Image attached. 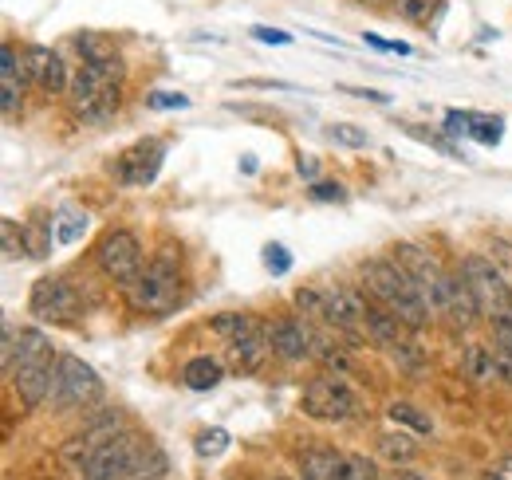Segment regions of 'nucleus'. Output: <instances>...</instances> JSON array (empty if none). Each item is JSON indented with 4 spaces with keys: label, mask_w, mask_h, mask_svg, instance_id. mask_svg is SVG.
Instances as JSON below:
<instances>
[{
    "label": "nucleus",
    "mask_w": 512,
    "mask_h": 480,
    "mask_svg": "<svg viewBox=\"0 0 512 480\" xmlns=\"http://www.w3.org/2000/svg\"><path fill=\"white\" fill-rule=\"evenodd\" d=\"M56 362L60 355L52 351V339L40 327H24L16 331V355L12 366L4 370L24 402V410H40L52 394V378H56Z\"/></svg>",
    "instance_id": "nucleus-1"
},
{
    "label": "nucleus",
    "mask_w": 512,
    "mask_h": 480,
    "mask_svg": "<svg viewBox=\"0 0 512 480\" xmlns=\"http://www.w3.org/2000/svg\"><path fill=\"white\" fill-rule=\"evenodd\" d=\"M363 284L386 311H394L410 331H422L430 319V303L422 296V288L414 284V276L398 264V260H367L363 264Z\"/></svg>",
    "instance_id": "nucleus-2"
},
{
    "label": "nucleus",
    "mask_w": 512,
    "mask_h": 480,
    "mask_svg": "<svg viewBox=\"0 0 512 480\" xmlns=\"http://www.w3.org/2000/svg\"><path fill=\"white\" fill-rule=\"evenodd\" d=\"M178 296H182V276H178V260L170 248H162L127 288V300L138 315H162L178 303Z\"/></svg>",
    "instance_id": "nucleus-3"
},
{
    "label": "nucleus",
    "mask_w": 512,
    "mask_h": 480,
    "mask_svg": "<svg viewBox=\"0 0 512 480\" xmlns=\"http://www.w3.org/2000/svg\"><path fill=\"white\" fill-rule=\"evenodd\" d=\"M146 453H150V441L123 429L119 437H111L83 465V480H127V477L146 480Z\"/></svg>",
    "instance_id": "nucleus-4"
},
{
    "label": "nucleus",
    "mask_w": 512,
    "mask_h": 480,
    "mask_svg": "<svg viewBox=\"0 0 512 480\" xmlns=\"http://www.w3.org/2000/svg\"><path fill=\"white\" fill-rule=\"evenodd\" d=\"M67 103L83 122H107L119 111V79L99 67H79L67 87Z\"/></svg>",
    "instance_id": "nucleus-5"
},
{
    "label": "nucleus",
    "mask_w": 512,
    "mask_h": 480,
    "mask_svg": "<svg viewBox=\"0 0 512 480\" xmlns=\"http://www.w3.org/2000/svg\"><path fill=\"white\" fill-rule=\"evenodd\" d=\"M99 398H103V378H99L83 359L60 355L56 378H52V394H48L52 410H56V414L83 410V406H91V402H99Z\"/></svg>",
    "instance_id": "nucleus-6"
},
{
    "label": "nucleus",
    "mask_w": 512,
    "mask_h": 480,
    "mask_svg": "<svg viewBox=\"0 0 512 480\" xmlns=\"http://www.w3.org/2000/svg\"><path fill=\"white\" fill-rule=\"evenodd\" d=\"M394 252H398L394 260H398V264H402V268L414 276V284L422 288V296H426V303H430V311L446 315L449 292H453V276L442 268V260H438L434 252L418 248V244H398Z\"/></svg>",
    "instance_id": "nucleus-7"
},
{
    "label": "nucleus",
    "mask_w": 512,
    "mask_h": 480,
    "mask_svg": "<svg viewBox=\"0 0 512 480\" xmlns=\"http://www.w3.org/2000/svg\"><path fill=\"white\" fill-rule=\"evenodd\" d=\"M304 414L316 421H347L359 414V394L343 378L320 374L304 386Z\"/></svg>",
    "instance_id": "nucleus-8"
},
{
    "label": "nucleus",
    "mask_w": 512,
    "mask_h": 480,
    "mask_svg": "<svg viewBox=\"0 0 512 480\" xmlns=\"http://www.w3.org/2000/svg\"><path fill=\"white\" fill-rule=\"evenodd\" d=\"M461 276H465V284H469V292H473L477 307H481V315L501 319V315H509L512 311L509 284H505V276L493 268V260H485V256H465Z\"/></svg>",
    "instance_id": "nucleus-9"
},
{
    "label": "nucleus",
    "mask_w": 512,
    "mask_h": 480,
    "mask_svg": "<svg viewBox=\"0 0 512 480\" xmlns=\"http://www.w3.org/2000/svg\"><path fill=\"white\" fill-rule=\"evenodd\" d=\"M95 256H99V268H103L123 292H127L130 284L142 276V268H146V264H142V240L134 237L130 229H111L107 237L99 240V252H95Z\"/></svg>",
    "instance_id": "nucleus-10"
},
{
    "label": "nucleus",
    "mask_w": 512,
    "mask_h": 480,
    "mask_svg": "<svg viewBox=\"0 0 512 480\" xmlns=\"http://www.w3.org/2000/svg\"><path fill=\"white\" fill-rule=\"evenodd\" d=\"M28 311L36 319H48V323H71L79 315V292L60 276H44V280L32 284Z\"/></svg>",
    "instance_id": "nucleus-11"
},
{
    "label": "nucleus",
    "mask_w": 512,
    "mask_h": 480,
    "mask_svg": "<svg viewBox=\"0 0 512 480\" xmlns=\"http://www.w3.org/2000/svg\"><path fill=\"white\" fill-rule=\"evenodd\" d=\"M162 158H166V146L158 138H142V142H134L127 154L119 158L115 174H119L123 185H150V181L158 178V170H162Z\"/></svg>",
    "instance_id": "nucleus-12"
},
{
    "label": "nucleus",
    "mask_w": 512,
    "mask_h": 480,
    "mask_svg": "<svg viewBox=\"0 0 512 480\" xmlns=\"http://www.w3.org/2000/svg\"><path fill=\"white\" fill-rule=\"evenodd\" d=\"M24 71H28V79H32L40 91H48V95H64L67 87H71L67 63L60 60L52 48H44V44L24 48Z\"/></svg>",
    "instance_id": "nucleus-13"
},
{
    "label": "nucleus",
    "mask_w": 512,
    "mask_h": 480,
    "mask_svg": "<svg viewBox=\"0 0 512 480\" xmlns=\"http://www.w3.org/2000/svg\"><path fill=\"white\" fill-rule=\"evenodd\" d=\"M367 307L371 303L363 300L355 288L335 284V288H327V311H331L327 327H335L343 335H359V331H367Z\"/></svg>",
    "instance_id": "nucleus-14"
},
{
    "label": "nucleus",
    "mask_w": 512,
    "mask_h": 480,
    "mask_svg": "<svg viewBox=\"0 0 512 480\" xmlns=\"http://www.w3.org/2000/svg\"><path fill=\"white\" fill-rule=\"evenodd\" d=\"M268 343H272V355H280L284 362H304L312 359V331L304 319H276L268 327Z\"/></svg>",
    "instance_id": "nucleus-15"
},
{
    "label": "nucleus",
    "mask_w": 512,
    "mask_h": 480,
    "mask_svg": "<svg viewBox=\"0 0 512 480\" xmlns=\"http://www.w3.org/2000/svg\"><path fill=\"white\" fill-rule=\"evenodd\" d=\"M119 433H123V414H107V418L91 421L79 437H71L64 445V461H75V465L83 461V465H87V461H91L111 437H119Z\"/></svg>",
    "instance_id": "nucleus-16"
},
{
    "label": "nucleus",
    "mask_w": 512,
    "mask_h": 480,
    "mask_svg": "<svg viewBox=\"0 0 512 480\" xmlns=\"http://www.w3.org/2000/svg\"><path fill=\"white\" fill-rule=\"evenodd\" d=\"M24 63L16 60V48L4 44L0 48V107H4V119L16 122L24 111Z\"/></svg>",
    "instance_id": "nucleus-17"
},
{
    "label": "nucleus",
    "mask_w": 512,
    "mask_h": 480,
    "mask_svg": "<svg viewBox=\"0 0 512 480\" xmlns=\"http://www.w3.org/2000/svg\"><path fill=\"white\" fill-rule=\"evenodd\" d=\"M75 48L83 52V63H87V67H99V71L123 79V56H119L115 40H107L103 32H79V36H75Z\"/></svg>",
    "instance_id": "nucleus-18"
},
{
    "label": "nucleus",
    "mask_w": 512,
    "mask_h": 480,
    "mask_svg": "<svg viewBox=\"0 0 512 480\" xmlns=\"http://www.w3.org/2000/svg\"><path fill=\"white\" fill-rule=\"evenodd\" d=\"M268 351H272V343H268V327H260V323H256L249 335H241V339L229 343V359H233V366H237L241 374L260 370V362L268 359Z\"/></svg>",
    "instance_id": "nucleus-19"
},
{
    "label": "nucleus",
    "mask_w": 512,
    "mask_h": 480,
    "mask_svg": "<svg viewBox=\"0 0 512 480\" xmlns=\"http://www.w3.org/2000/svg\"><path fill=\"white\" fill-rule=\"evenodd\" d=\"M402 331H410V327H406L394 311H386V307H367V335L375 339V347H386V351L402 347V343H406Z\"/></svg>",
    "instance_id": "nucleus-20"
},
{
    "label": "nucleus",
    "mask_w": 512,
    "mask_h": 480,
    "mask_svg": "<svg viewBox=\"0 0 512 480\" xmlns=\"http://www.w3.org/2000/svg\"><path fill=\"white\" fill-rule=\"evenodd\" d=\"M221 378H225V366L217 359H209V355H197V359L186 362V370H182V382L197 390V394H205V390H217L221 386Z\"/></svg>",
    "instance_id": "nucleus-21"
},
{
    "label": "nucleus",
    "mask_w": 512,
    "mask_h": 480,
    "mask_svg": "<svg viewBox=\"0 0 512 480\" xmlns=\"http://www.w3.org/2000/svg\"><path fill=\"white\" fill-rule=\"evenodd\" d=\"M339 457L335 449H308L300 457V480H335L339 477Z\"/></svg>",
    "instance_id": "nucleus-22"
},
{
    "label": "nucleus",
    "mask_w": 512,
    "mask_h": 480,
    "mask_svg": "<svg viewBox=\"0 0 512 480\" xmlns=\"http://www.w3.org/2000/svg\"><path fill=\"white\" fill-rule=\"evenodd\" d=\"M52 229H56V240H60V244H75V240H83V233H87V213L75 209V205H64V209L56 213Z\"/></svg>",
    "instance_id": "nucleus-23"
},
{
    "label": "nucleus",
    "mask_w": 512,
    "mask_h": 480,
    "mask_svg": "<svg viewBox=\"0 0 512 480\" xmlns=\"http://www.w3.org/2000/svg\"><path fill=\"white\" fill-rule=\"evenodd\" d=\"M394 12L410 24H430L442 16V0H394Z\"/></svg>",
    "instance_id": "nucleus-24"
},
{
    "label": "nucleus",
    "mask_w": 512,
    "mask_h": 480,
    "mask_svg": "<svg viewBox=\"0 0 512 480\" xmlns=\"http://www.w3.org/2000/svg\"><path fill=\"white\" fill-rule=\"evenodd\" d=\"M379 453H383L386 461H394V465H406V461H414L418 445H414L410 433H386V437H379Z\"/></svg>",
    "instance_id": "nucleus-25"
},
{
    "label": "nucleus",
    "mask_w": 512,
    "mask_h": 480,
    "mask_svg": "<svg viewBox=\"0 0 512 480\" xmlns=\"http://www.w3.org/2000/svg\"><path fill=\"white\" fill-rule=\"evenodd\" d=\"M386 414H390L394 425H410L414 433H434V421L426 418L418 406H410V402H390V406H386Z\"/></svg>",
    "instance_id": "nucleus-26"
},
{
    "label": "nucleus",
    "mask_w": 512,
    "mask_h": 480,
    "mask_svg": "<svg viewBox=\"0 0 512 480\" xmlns=\"http://www.w3.org/2000/svg\"><path fill=\"white\" fill-rule=\"evenodd\" d=\"M379 477V465L363 453H343L339 457V477L335 480H375Z\"/></svg>",
    "instance_id": "nucleus-27"
},
{
    "label": "nucleus",
    "mask_w": 512,
    "mask_h": 480,
    "mask_svg": "<svg viewBox=\"0 0 512 480\" xmlns=\"http://www.w3.org/2000/svg\"><path fill=\"white\" fill-rule=\"evenodd\" d=\"M209 327H213V335H221V339H229V343H233V339H241V335H249V331H253L256 319L253 315H233V311H229V315H217Z\"/></svg>",
    "instance_id": "nucleus-28"
},
{
    "label": "nucleus",
    "mask_w": 512,
    "mask_h": 480,
    "mask_svg": "<svg viewBox=\"0 0 512 480\" xmlns=\"http://www.w3.org/2000/svg\"><path fill=\"white\" fill-rule=\"evenodd\" d=\"M465 374H469L473 382H489V378H493V351H489L485 343H473V347H469V355H465Z\"/></svg>",
    "instance_id": "nucleus-29"
},
{
    "label": "nucleus",
    "mask_w": 512,
    "mask_h": 480,
    "mask_svg": "<svg viewBox=\"0 0 512 480\" xmlns=\"http://www.w3.org/2000/svg\"><path fill=\"white\" fill-rule=\"evenodd\" d=\"M505 134V119H489V115H469V138H477L481 146H497Z\"/></svg>",
    "instance_id": "nucleus-30"
},
{
    "label": "nucleus",
    "mask_w": 512,
    "mask_h": 480,
    "mask_svg": "<svg viewBox=\"0 0 512 480\" xmlns=\"http://www.w3.org/2000/svg\"><path fill=\"white\" fill-rule=\"evenodd\" d=\"M0 240H4V260H20V256H28L24 225H16L12 217H4V221H0Z\"/></svg>",
    "instance_id": "nucleus-31"
},
{
    "label": "nucleus",
    "mask_w": 512,
    "mask_h": 480,
    "mask_svg": "<svg viewBox=\"0 0 512 480\" xmlns=\"http://www.w3.org/2000/svg\"><path fill=\"white\" fill-rule=\"evenodd\" d=\"M296 307L320 323H331V311H327V292H316V288H300L296 292Z\"/></svg>",
    "instance_id": "nucleus-32"
},
{
    "label": "nucleus",
    "mask_w": 512,
    "mask_h": 480,
    "mask_svg": "<svg viewBox=\"0 0 512 480\" xmlns=\"http://www.w3.org/2000/svg\"><path fill=\"white\" fill-rule=\"evenodd\" d=\"M327 138H331L335 146H351V150H359V146L371 142V134H367L363 126H351V122H335V126H327Z\"/></svg>",
    "instance_id": "nucleus-33"
},
{
    "label": "nucleus",
    "mask_w": 512,
    "mask_h": 480,
    "mask_svg": "<svg viewBox=\"0 0 512 480\" xmlns=\"http://www.w3.org/2000/svg\"><path fill=\"white\" fill-rule=\"evenodd\" d=\"M229 449V433L225 429H205L197 433V457H221Z\"/></svg>",
    "instance_id": "nucleus-34"
},
{
    "label": "nucleus",
    "mask_w": 512,
    "mask_h": 480,
    "mask_svg": "<svg viewBox=\"0 0 512 480\" xmlns=\"http://www.w3.org/2000/svg\"><path fill=\"white\" fill-rule=\"evenodd\" d=\"M146 107H150V111H182V107H190V95H178V91H154V95H146Z\"/></svg>",
    "instance_id": "nucleus-35"
},
{
    "label": "nucleus",
    "mask_w": 512,
    "mask_h": 480,
    "mask_svg": "<svg viewBox=\"0 0 512 480\" xmlns=\"http://www.w3.org/2000/svg\"><path fill=\"white\" fill-rule=\"evenodd\" d=\"M264 268H268L272 276H288V268H292L288 248H284V244H268V248H264Z\"/></svg>",
    "instance_id": "nucleus-36"
},
{
    "label": "nucleus",
    "mask_w": 512,
    "mask_h": 480,
    "mask_svg": "<svg viewBox=\"0 0 512 480\" xmlns=\"http://www.w3.org/2000/svg\"><path fill=\"white\" fill-rule=\"evenodd\" d=\"M312 201H347V185H339V181H316L312 185Z\"/></svg>",
    "instance_id": "nucleus-37"
},
{
    "label": "nucleus",
    "mask_w": 512,
    "mask_h": 480,
    "mask_svg": "<svg viewBox=\"0 0 512 480\" xmlns=\"http://www.w3.org/2000/svg\"><path fill=\"white\" fill-rule=\"evenodd\" d=\"M493 331H497V347H505L512 355V311L501 315V319H493Z\"/></svg>",
    "instance_id": "nucleus-38"
},
{
    "label": "nucleus",
    "mask_w": 512,
    "mask_h": 480,
    "mask_svg": "<svg viewBox=\"0 0 512 480\" xmlns=\"http://www.w3.org/2000/svg\"><path fill=\"white\" fill-rule=\"evenodd\" d=\"M253 36L260 44H292V36L280 32V28H253Z\"/></svg>",
    "instance_id": "nucleus-39"
},
{
    "label": "nucleus",
    "mask_w": 512,
    "mask_h": 480,
    "mask_svg": "<svg viewBox=\"0 0 512 480\" xmlns=\"http://www.w3.org/2000/svg\"><path fill=\"white\" fill-rule=\"evenodd\" d=\"M233 87H241V91H249V87H260V91H284V87H292V83H280V79H241V83H233Z\"/></svg>",
    "instance_id": "nucleus-40"
},
{
    "label": "nucleus",
    "mask_w": 512,
    "mask_h": 480,
    "mask_svg": "<svg viewBox=\"0 0 512 480\" xmlns=\"http://www.w3.org/2000/svg\"><path fill=\"white\" fill-rule=\"evenodd\" d=\"M446 130L449 134H469V115H465V111H449Z\"/></svg>",
    "instance_id": "nucleus-41"
},
{
    "label": "nucleus",
    "mask_w": 512,
    "mask_h": 480,
    "mask_svg": "<svg viewBox=\"0 0 512 480\" xmlns=\"http://www.w3.org/2000/svg\"><path fill=\"white\" fill-rule=\"evenodd\" d=\"M343 95H355V99H371V103H386L383 91H371V87H339Z\"/></svg>",
    "instance_id": "nucleus-42"
},
{
    "label": "nucleus",
    "mask_w": 512,
    "mask_h": 480,
    "mask_svg": "<svg viewBox=\"0 0 512 480\" xmlns=\"http://www.w3.org/2000/svg\"><path fill=\"white\" fill-rule=\"evenodd\" d=\"M367 44H371V48H379V52H398V56H410V44H394V40H375V36H367Z\"/></svg>",
    "instance_id": "nucleus-43"
},
{
    "label": "nucleus",
    "mask_w": 512,
    "mask_h": 480,
    "mask_svg": "<svg viewBox=\"0 0 512 480\" xmlns=\"http://www.w3.org/2000/svg\"><path fill=\"white\" fill-rule=\"evenodd\" d=\"M296 174H300V178H308V181H316V174H320L316 158H300V162H296Z\"/></svg>",
    "instance_id": "nucleus-44"
},
{
    "label": "nucleus",
    "mask_w": 512,
    "mask_h": 480,
    "mask_svg": "<svg viewBox=\"0 0 512 480\" xmlns=\"http://www.w3.org/2000/svg\"><path fill=\"white\" fill-rule=\"evenodd\" d=\"M493 473H497V477H501V480H512V457H501Z\"/></svg>",
    "instance_id": "nucleus-45"
},
{
    "label": "nucleus",
    "mask_w": 512,
    "mask_h": 480,
    "mask_svg": "<svg viewBox=\"0 0 512 480\" xmlns=\"http://www.w3.org/2000/svg\"><path fill=\"white\" fill-rule=\"evenodd\" d=\"M394 480H426V477H422V473H398Z\"/></svg>",
    "instance_id": "nucleus-46"
},
{
    "label": "nucleus",
    "mask_w": 512,
    "mask_h": 480,
    "mask_svg": "<svg viewBox=\"0 0 512 480\" xmlns=\"http://www.w3.org/2000/svg\"><path fill=\"white\" fill-rule=\"evenodd\" d=\"M359 4H383V0H359Z\"/></svg>",
    "instance_id": "nucleus-47"
},
{
    "label": "nucleus",
    "mask_w": 512,
    "mask_h": 480,
    "mask_svg": "<svg viewBox=\"0 0 512 480\" xmlns=\"http://www.w3.org/2000/svg\"><path fill=\"white\" fill-rule=\"evenodd\" d=\"M485 480H501V477H497V473H489V477H485Z\"/></svg>",
    "instance_id": "nucleus-48"
},
{
    "label": "nucleus",
    "mask_w": 512,
    "mask_h": 480,
    "mask_svg": "<svg viewBox=\"0 0 512 480\" xmlns=\"http://www.w3.org/2000/svg\"><path fill=\"white\" fill-rule=\"evenodd\" d=\"M154 480H162V477H154Z\"/></svg>",
    "instance_id": "nucleus-49"
}]
</instances>
